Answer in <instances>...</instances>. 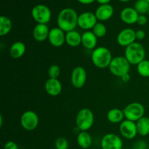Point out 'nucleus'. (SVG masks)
<instances>
[{"instance_id":"nucleus-1","label":"nucleus","mask_w":149,"mask_h":149,"mask_svg":"<svg viewBox=\"0 0 149 149\" xmlns=\"http://www.w3.org/2000/svg\"><path fill=\"white\" fill-rule=\"evenodd\" d=\"M78 14L74 9H63L59 13L57 18L58 28L66 33L74 31L77 26H78Z\"/></svg>"},{"instance_id":"nucleus-2","label":"nucleus","mask_w":149,"mask_h":149,"mask_svg":"<svg viewBox=\"0 0 149 149\" xmlns=\"http://www.w3.org/2000/svg\"><path fill=\"white\" fill-rule=\"evenodd\" d=\"M125 57L130 65H138L145 60L146 49L141 44L134 42L125 48Z\"/></svg>"},{"instance_id":"nucleus-3","label":"nucleus","mask_w":149,"mask_h":149,"mask_svg":"<svg viewBox=\"0 0 149 149\" xmlns=\"http://www.w3.org/2000/svg\"><path fill=\"white\" fill-rule=\"evenodd\" d=\"M112 59L111 52L105 47L95 48L92 53V61L97 68H107L110 65Z\"/></svg>"},{"instance_id":"nucleus-4","label":"nucleus","mask_w":149,"mask_h":149,"mask_svg":"<svg viewBox=\"0 0 149 149\" xmlns=\"http://www.w3.org/2000/svg\"><path fill=\"white\" fill-rule=\"evenodd\" d=\"M94 124V114L89 109H82L76 116L77 127L80 131H87Z\"/></svg>"},{"instance_id":"nucleus-5","label":"nucleus","mask_w":149,"mask_h":149,"mask_svg":"<svg viewBox=\"0 0 149 149\" xmlns=\"http://www.w3.org/2000/svg\"><path fill=\"white\" fill-rule=\"evenodd\" d=\"M109 68L113 75L122 77L125 74H129L130 63L125 57L118 56L112 59Z\"/></svg>"},{"instance_id":"nucleus-6","label":"nucleus","mask_w":149,"mask_h":149,"mask_svg":"<svg viewBox=\"0 0 149 149\" xmlns=\"http://www.w3.org/2000/svg\"><path fill=\"white\" fill-rule=\"evenodd\" d=\"M125 117L127 120L132 122H138L140 119L144 116L145 108L143 105L138 102L130 103L123 110Z\"/></svg>"},{"instance_id":"nucleus-7","label":"nucleus","mask_w":149,"mask_h":149,"mask_svg":"<svg viewBox=\"0 0 149 149\" xmlns=\"http://www.w3.org/2000/svg\"><path fill=\"white\" fill-rule=\"evenodd\" d=\"M31 16L36 23L47 24L50 21L52 13L47 6L45 4H37L32 9Z\"/></svg>"},{"instance_id":"nucleus-8","label":"nucleus","mask_w":149,"mask_h":149,"mask_svg":"<svg viewBox=\"0 0 149 149\" xmlns=\"http://www.w3.org/2000/svg\"><path fill=\"white\" fill-rule=\"evenodd\" d=\"M20 125L26 130H34L39 125V116L33 111H26L20 117Z\"/></svg>"},{"instance_id":"nucleus-9","label":"nucleus","mask_w":149,"mask_h":149,"mask_svg":"<svg viewBox=\"0 0 149 149\" xmlns=\"http://www.w3.org/2000/svg\"><path fill=\"white\" fill-rule=\"evenodd\" d=\"M100 146L102 149H123V141L116 134L108 133L102 138Z\"/></svg>"},{"instance_id":"nucleus-10","label":"nucleus","mask_w":149,"mask_h":149,"mask_svg":"<svg viewBox=\"0 0 149 149\" xmlns=\"http://www.w3.org/2000/svg\"><path fill=\"white\" fill-rule=\"evenodd\" d=\"M97 23V19L95 14L91 12H84L79 15L78 26L84 30L93 29Z\"/></svg>"},{"instance_id":"nucleus-11","label":"nucleus","mask_w":149,"mask_h":149,"mask_svg":"<svg viewBox=\"0 0 149 149\" xmlns=\"http://www.w3.org/2000/svg\"><path fill=\"white\" fill-rule=\"evenodd\" d=\"M87 80V72L83 67L78 66L74 68L71 76V81L73 87L77 89L81 88Z\"/></svg>"},{"instance_id":"nucleus-12","label":"nucleus","mask_w":149,"mask_h":149,"mask_svg":"<svg viewBox=\"0 0 149 149\" xmlns=\"http://www.w3.org/2000/svg\"><path fill=\"white\" fill-rule=\"evenodd\" d=\"M119 131L121 135L126 139H133L138 134L136 123L130 120L123 121L119 126Z\"/></svg>"},{"instance_id":"nucleus-13","label":"nucleus","mask_w":149,"mask_h":149,"mask_svg":"<svg viewBox=\"0 0 149 149\" xmlns=\"http://www.w3.org/2000/svg\"><path fill=\"white\" fill-rule=\"evenodd\" d=\"M135 39H136L135 31L132 29H123L119 32L116 38L118 44L120 46L125 47L135 42Z\"/></svg>"},{"instance_id":"nucleus-14","label":"nucleus","mask_w":149,"mask_h":149,"mask_svg":"<svg viewBox=\"0 0 149 149\" xmlns=\"http://www.w3.org/2000/svg\"><path fill=\"white\" fill-rule=\"evenodd\" d=\"M48 39L52 46L60 47L65 42V33L60 28H53L49 31Z\"/></svg>"},{"instance_id":"nucleus-15","label":"nucleus","mask_w":149,"mask_h":149,"mask_svg":"<svg viewBox=\"0 0 149 149\" xmlns=\"http://www.w3.org/2000/svg\"><path fill=\"white\" fill-rule=\"evenodd\" d=\"M113 7L111 4H100L96 10L95 14L96 17L100 21H106L109 20L113 16Z\"/></svg>"},{"instance_id":"nucleus-16","label":"nucleus","mask_w":149,"mask_h":149,"mask_svg":"<svg viewBox=\"0 0 149 149\" xmlns=\"http://www.w3.org/2000/svg\"><path fill=\"white\" fill-rule=\"evenodd\" d=\"M139 14L132 7H125L120 13V18L126 24H134L137 23Z\"/></svg>"},{"instance_id":"nucleus-17","label":"nucleus","mask_w":149,"mask_h":149,"mask_svg":"<svg viewBox=\"0 0 149 149\" xmlns=\"http://www.w3.org/2000/svg\"><path fill=\"white\" fill-rule=\"evenodd\" d=\"M45 88L49 95L58 96L62 91V84L58 79L49 78L45 82Z\"/></svg>"},{"instance_id":"nucleus-18","label":"nucleus","mask_w":149,"mask_h":149,"mask_svg":"<svg viewBox=\"0 0 149 149\" xmlns=\"http://www.w3.org/2000/svg\"><path fill=\"white\" fill-rule=\"evenodd\" d=\"M49 27L47 24H40L37 23L33 28V36L37 42H42L48 39L49 33Z\"/></svg>"},{"instance_id":"nucleus-19","label":"nucleus","mask_w":149,"mask_h":149,"mask_svg":"<svg viewBox=\"0 0 149 149\" xmlns=\"http://www.w3.org/2000/svg\"><path fill=\"white\" fill-rule=\"evenodd\" d=\"M97 43V37L93 31H87L81 35V45L87 49H95Z\"/></svg>"},{"instance_id":"nucleus-20","label":"nucleus","mask_w":149,"mask_h":149,"mask_svg":"<svg viewBox=\"0 0 149 149\" xmlns=\"http://www.w3.org/2000/svg\"><path fill=\"white\" fill-rule=\"evenodd\" d=\"M26 50V45L22 42H16L12 45L10 49V55L14 59H18L23 56Z\"/></svg>"},{"instance_id":"nucleus-21","label":"nucleus","mask_w":149,"mask_h":149,"mask_svg":"<svg viewBox=\"0 0 149 149\" xmlns=\"http://www.w3.org/2000/svg\"><path fill=\"white\" fill-rule=\"evenodd\" d=\"M65 42L71 47L79 46L81 44V35L75 30L67 32L65 33Z\"/></svg>"},{"instance_id":"nucleus-22","label":"nucleus","mask_w":149,"mask_h":149,"mask_svg":"<svg viewBox=\"0 0 149 149\" xmlns=\"http://www.w3.org/2000/svg\"><path fill=\"white\" fill-rule=\"evenodd\" d=\"M77 143L80 148L83 149L90 148L93 143L91 135L87 131H80L77 135Z\"/></svg>"},{"instance_id":"nucleus-23","label":"nucleus","mask_w":149,"mask_h":149,"mask_svg":"<svg viewBox=\"0 0 149 149\" xmlns=\"http://www.w3.org/2000/svg\"><path fill=\"white\" fill-rule=\"evenodd\" d=\"M125 118L123 111L119 109H112L107 113V119L110 122L113 124L121 123Z\"/></svg>"},{"instance_id":"nucleus-24","label":"nucleus","mask_w":149,"mask_h":149,"mask_svg":"<svg viewBox=\"0 0 149 149\" xmlns=\"http://www.w3.org/2000/svg\"><path fill=\"white\" fill-rule=\"evenodd\" d=\"M138 134L141 136H147L149 135V118L143 116L136 122Z\"/></svg>"},{"instance_id":"nucleus-25","label":"nucleus","mask_w":149,"mask_h":149,"mask_svg":"<svg viewBox=\"0 0 149 149\" xmlns=\"http://www.w3.org/2000/svg\"><path fill=\"white\" fill-rule=\"evenodd\" d=\"M13 27L12 20L6 16L0 17V36H4L8 34Z\"/></svg>"},{"instance_id":"nucleus-26","label":"nucleus","mask_w":149,"mask_h":149,"mask_svg":"<svg viewBox=\"0 0 149 149\" xmlns=\"http://www.w3.org/2000/svg\"><path fill=\"white\" fill-rule=\"evenodd\" d=\"M134 9L139 15H145L148 12L149 3L146 0H138L135 3Z\"/></svg>"},{"instance_id":"nucleus-27","label":"nucleus","mask_w":149,"mask_h":149,"mask_svg":"<svg viewBox=\"0 0 149 149\" xmlns=\"http://www.w3.org/2000/svg\"><path fill=\"white\" fill-rule=\"evenodd\" d=\"M137 71L143 77H149V61L143 60L137 65Z\"/></svg>"},{"instance_id":"nucleus-28","label":"nucleus","mask_w":149,"mask_h":149,"mask_svg":"<svg viewBox=\"0 0 149 149\" xmlns=\"http://www.w3.org/2000/svg\"><path fill=\"white\" fill-rule=\"evenodd\" d=\"M93 32L97 38H102L106 36L107 29L102 23H97L93 29Z\"/></svg>"},{"instance_id":"nucleus-29","label":"nucleus","mask_w":149,"mask_h":149,"mask_svg":"<svg viewBox=\"0 0 149 149\" xmlns=\"http://www.w3.org/2000/svg\"><path fill=\"white\" fill-rule=\"evenodd\" d=\"M68 141L63 137H60L55 141V146L56 149H68Z\"/></svg>"},{"instance_id":"nucleus-30","label":"nucleus","mask_w":149,"mask_h":149,"mask_svg":"<svg viewBox=\"0 0 149 149\" xmlns=\"http://www.w3.org/2000/svg\"><path fill=\"white\" fill-rule=\"evenodd\" d=\"M61 74V69L58 65H52L48 69V74L49 78L58 79Z\"/></svg>"},{"instance_id":"nucleus-31","label":"nucleus","mask_w":149,"mask_h":149,"mask_svg":"<svg viewBox=\"0 0 149 149\" xmlns=\"http://www.w3.org/2000/svg\"><path fill=\"white\" fill-rule=\"evenodd\" d=\"M148 146L147 145L146 142L143 140L136 141L133 145L132 149H148Z\"/></svg>"},{"instance_id":"nucleus-32","label":"nucleus","mask_w":149,"mask_h":149,"mask_svg":"<svg viewBox=\"0 0 149 149\" xmlns=\"http://www.w3.org/2000/svg\"><path fill=\"white\" fill-rule=\"evenodd\" d=\"M148 22V19L145 15H139L138 17V20H137V23L140 26H144Z\"/></svg>"},{"instance_id":"nucleus-33","label":"nucleus","mask_w":149,"mask_h":149,"mask_svg":"<svg viewBox=\"0 0 149 149\" xmlns=\"http://www.w3.org/2000/svg\"><path fill=\"white\" fill-rule=\"evenodd\" d=\"M4 149H18V146L14 141H8L4 145Z\"/></svg>"},{"instance_id":"nucleus-34","label":"nucleus","mask_w":149,"mask_h":149,"mask_svg":"<svg viewBox=\"0 0 149 149\" xmlns=\"http://www.w3.org/2000/svg\"><path fill=\"white\" fill-rule=\"evenodd\" d=\"M135 36L138 40H143L146 37V32L143 30H138L135 31Z\"/></svg>"},{"instance_id":"nucleus-35","label":"nucleus","mask_w":149,"mask_h":149,"mask_svg":"<svg viewBox=\"0 0 149 149\" xmlns=\"http://www.w3.org/2000/svg\"><path fill=\"white\" fill-rule=\"evenodd\" d=\"M77 1L83 4H90L94 2L95 1H96V0H77Z\"/></svg>"},{"instance_id":"nucleus-36","label":"nucleus","mask_w":149,"mask_h":149,"mask_svg":"<svg viewBox=\"0 0 149 149\" xmlns=\"http://www.w3.org/2000/svg\"><path fill=\"white\" fill-rule=\"evenodd\" d=\"M122 79V81H125V82H127V81H130V76L129 75V74H125V75H124L123 77H121Z\"/></svg>"},{"instance_id":"nucleus-37","label":"nucleus","mask_w":149,"mask_h":149,"mask_svg":"<svg viewBox=\"0 0 149 149\" xmlns=\"http://www.w3.org/2000/svg\"><path fill=\"white\" fill-rule=\"evenodd\" d=\"M100 4H108L111 0H96Z\"/></svg>"},{"instance_id":"nucleus-38","label":"nucleus","mask_w":149,"mask_h":149,"mask_svg":"<svg viewBox=\"0 0 149 149\" xmlns=\"http://www.w3.org/2000/svg\"><path fill=\"white\" fill-rule=\"evenodd\" d=\"M119 1H121V2H127V1H130V0H119Z\"/></svg>"},{"instance_id":"nucleus-39","label":"nucleus","mask_w":149,"mask_h":149,"mask_svg":"<svg viewBox=\"0 0 149 149\" xmlns=\"http://www.w3.org/2000/svg\"><path fill=\"white\" fill-rule=\"evenodd\" d=\"M148 15H149V9H148Z\"/></svg>"},{"instance_id":"nucleus-40","label":"nucleus","mask_w":149,"mask_h":149,"mask_svg":"<svg viewBox=\"0 0 149 149\" xmlns=\"http://www.w3.org/2000/svg\"><path fill=\"white\" fill-rule=\"evenodd\" d=\"M146 1H148V2L149 3V0H146Z\"/></svg>"},{"instance_id":"nucleus-41","label":"nucleus","mask_w":149,"mask_h":149,"mask_svg":"<svg viewBox=\"0 0 149 149\" xmlns=\"http://www.w3.org/2000/svg\"><path fill=\"white\" fill-rule=\"evenodd\" d=\"M51 149H56V148H51Z\"/></svg>"},{"instance_id":"nucleus-42","label":"nucleus","mask_w":149,"mask_h":149,"mask_svg":"<svg viewBox=\"0 0 149 149\" xmlns=\"http://www.w3.org/2000/svg\"><path fill=\"white\" fill-rule=\"evenodd\" d=\"M148 149H149V146H148Z\"/></svg>"},{"instance_id":"nucleus-43","label":"nucleus","mask_w":149,"mask_h":149,"mask_svg":"<svg viewBox=\"0 0 149 149\" xmlns=\"http://www.w3.org/2000/svg\"><path fill=\"white\" fill-rule=\"evenodd\" d=\"M125 149H127V148H125Z\"/></svg>"}]
</instances>
